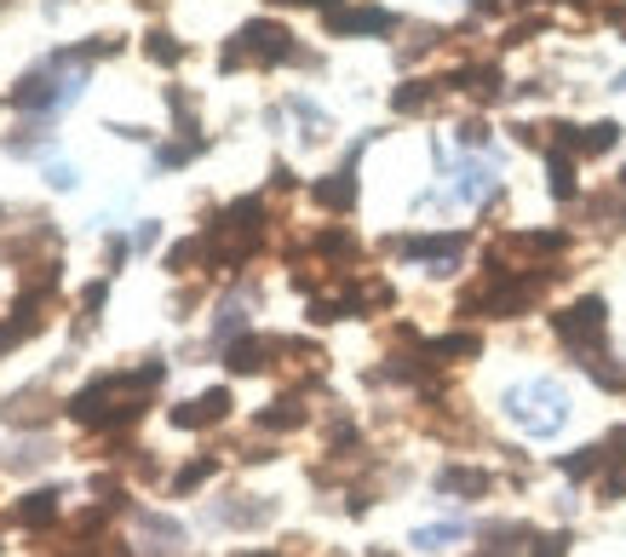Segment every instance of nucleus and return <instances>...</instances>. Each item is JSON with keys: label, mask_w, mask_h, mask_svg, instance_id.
<instances>
[{"label": "nucleus", "mask_w": 626, "mask_h": 557, "mask_svg": "<svg viewBox=\"0 0 626 557\" xmlns=\"http://www.w3.org/2000/svg\"><path fill=\"white\" fill-rule=\"evenodd\" d=\"M47 139H52V133H47V126H23V133H18V139H7V150H12V155H29V150H36V144H47Z\"/></svg>", "instance_id": "2f4dec72"}, {"label": "nucleus", "mask_w": 626, "mask_h": 557, "mask_svg": "<svg viewBox=\"0 0 626 557\" xmlns=\"http://www.w3.org/2000/svg\"><path fill=\"white\" fill-rule=\"evenodd\" d=\"M535 557H569V535L557 529V535H541L535 540Z\"/></svg>", "instance_id": "72a5a7b5"}, {"label": "nucleus", "mask_w": 626, "mask_h": 557, "mask_svg": "<svg viewBox=\"0 0 626 557\" xmlns=\"http://www.w3.org/2000/svg\"><path fill=\"white\" fill-rule=\"evenodd\" d=\"M437 104V87L432 81H408V87H397V98H391V110L397 115H420V110H432Z\"/></svg>", "instance_id": "412c9836"}, {"label": "nucleus", "mask_w": 626, "mask_h": 557, "mask_svg": "<svg viewBox=\"0 0 626 557\" xmlns=\"http://www.w3.org/2000/svg\"><path fill=\"white\" fill-rule=\"evenodd\" d=\"M615 139H620V126H615V121H598V126H586V133L575 139V150H586V155H604V150H615Z\"/></svg>", "instance_id": "393cba45"}, {"label": "nucleus", "mask_w": 626, "mask_h": 557, "mask_svg": "<svg viewBox=\"0 0 626 557\" xmlns=\"http://www.w3.org/2000/svg\"><path fill=\"white\" fill-rule=\"evenodd\" d=\"M168 379V363L161 356H150V363L127 368V374H104L92 379L81 397H70V419H81L87 432H121V425H133L150 403V391Z\"/></svg>", "instance_id": "f257e3e1"}, {"label": "nucleus", "mask_w": 626, "mask_h": 557, "mask_svg": "<svg viewBox=\"0 0 626 557\" xmlns=\"http://www.w3.org/2000/svg\"><path fill=\"white\" fill-rule=\"evenodd\" d=\"M282 58H293V36L282 23H271V18H253V23L236 29V41L224 47L219 70H242V63H282Z\"/></svg>", "instance_id": "20e7f679"}, {"label": "nucleus", "mask_w": 626, "mask_h": 557, "mask_svg": "<svg viewBox=\"0 0 626 557\" xmlns=\"http://www.w3.org/2000/svg\"><path fill=\"white\" fill-rule=\"evenodd\" d=\"M259 425H265V432H300V425H305V403L300 397H276L265 414H259Z\"/></svg>", "instance_id": "f3484780"}, {"label": "nucleus", "mask_w": 626, "mask_h": 557, "mask_svg": "<svg viewBox=\"0 0 626 557\" xmlns=\"http://www.w3.org/2000/svg\"><path fill=\"white\" fill-rule=\"evenodd\" d=\"M52 460V443L36 432V437H18V443H0V466L7 472H41Z\"/></svg>", "instance_id": "f8f14e48"}, {"label": "nucleus", "mask_w": 626, "mask_h": 557, "mask_svg": "<svg viewBox=\"0 0 626 557\" xmlns=\"http://www.w3.org/2000/svg\"><path fill=\"white\" fill-rule=\"evenodd\" d=\"M609 460H615V454H609V443H592V448H575V454H564L557 466H564V477H592V472H598V466H609Z\"/></svg>", "instance_id": "6ab92c4d"}, {"label": "nucleus", "mask_w": 626, "mask_h": 557, "mask_svg": "<svg viewBox=\"0 0 626 557\" xmlns=\"http://www.w3.org/2000/svg\"><path fill=\"white\" fill-rule=\"evenodd\" d=\"M104 300H110V287H104V282H92V287L81 293V327H87L98 311H104Z\"/></svg>", "instance_id": "7c9ffc66"}, {"label": "nucleus", "mask_w": 626, "mask_h": 557, "mask_svg": "<svg viewBox=\"0 0 626 557\" xmlns=\"http://www.w3.org/2000/svg\"><path fill=\"white\" fill-rule=\"evenodd\" d=\"M155 236H161V231H155V224H150V219H144V224H139V231H133V247H139V253H144V247H155Z\"/></svg>", "instance_id": "4c0bfd02"}, {"label": "nucleus", "mask_w": 626, "mask_h": 557, "mask_svg": "<svg viewBox=\"0 0 626 557\" xmlns=\"http://www.w3.org/2000/svg\"><path fill=\"white\" fill-rule=\"evenodd\" d=\"M47 179L58 190H75V168H70V161H47Z\"/></svg>", "instance_id": "c9c22d12"}, {"label": "nucleus", "mask_w": 626, "mask_h": 557, "mask_svg": "<svg viewBox=\"0 0 626 557\" xmlns=\"http://www.w3.org/2000/svg\"><path fill=\"white\" fill-rule=\"evenodd\" d=\"M276 7H334V0H276Z\"/></svg>", "instance_id": "58836bf2"}, {"label": "nucleus", "mask_w": 626, "mask_h": 557, "mask_svg": "<svg viewBox=\"0 0 626 557\" xmlns=\"http://www.w3.org/2000/svg\"><path fill=\"white\" fill-rule=\"evenodd\" d=\"M202 150H208V139H190V133H184L179 144H161V150H155V168H184V161H195Z\"/></svg>", "instance_id": "b1692460"}, {"label": "nucleus", "mask_w": 626, "mask_h": 557, "mask_svg": "<svg viewBox=\"0 0 626 557\" xmlns=\"http://www.w3.org/2000/svg\"><path fill=\"white\" fill-rule=\"evenodd\" d=\"M466 540V529L460 523H432V529H414V546L420 551H448V546H460Z\"/></svg>", "instance_id": "4be33fe9"}, {"label": "nucleus", "mask_w": 626, "mask_h": 557, "mask_svg": "<svg viewBox=\"0 0 626 557\" xmlns=\"http://www.w3.org/2000/svg\"><path fill=\"white\" fill-rule=\"evenodd\" d=\"M316 253H322V259H351L356 242H351L345 231H327V236H316Z\"/></svg>", "instance_id": "bb28decb"}, {"label": "nucleus", "mask_w": 626, "mask_h": 557, "mask_svg": "<svg viewBox=\"0 0 626 557\" xmlns=\"http://www.w3.org/2000/svg\"><path fill=\"white\" fill-rule=\"evenodd\" d=\"M403 253L414 259V265H425L432 276H454L460 253H466V236H414V242H403Z\"/></svg>", "instance_id": "423d86ee"}, {"label": "nucleus", "mask_w": 626, "mask_h": 557, "mask_svg": "<svg viewBox=\"0 0 626 557\" xmlns=\"http://www.w3.org/2000/svg\"><path fill=\"white\" fill-rule=\"evenodd\" d=\"M52 391L47 385H29V391H18V397H7V408H0V414H7L12 425H47L52 419Z\"/></svg>", "instance_id": "9b49d317"}, {"label": "nucleus", "mask_w": 626, "mask_h": 557, "mask_svg": "<svg viewBox=\"0 0 626 557\" xmlns=\"http://www.w3.org/2000/svg\"><path fill=\"white\" fill-rule=\"evenodd\" d=\"M437 488H443V495H488V488H494V477L488 472H472V466H443L437 472Z\"/></svg>", "instance_id": "2eb2a0df"}, {"label": "nucleus", "mask_w": 626, "mask_h": 557, "mask_svg": "<svg viewBox=\"0 0 626 557\" xmlns=\"http://www.w3.org/2000/svg\"><path fill=\"white\" fill-rule=\"evenodd\" d=\"M454 81L466 87L472 98H483V104H488V98H501V70H494V63H472V70H460Z\"/></svg>", "instance_id": "aec40b11"}, {"label": "nucleus", "mask_w": 626, "mask_h": 557, "mask_svg": "<svg viewBox=\"0 0 626 557\" xmlns=\"http://www.w3.org/2000/svg\"><path fill=\"white\" fill-rule=\"evenodd\" d=\"M87 47H63L52 52L47 63H36L29 75H18V87L7 92L12 98V110H29V115H58V110H70L81 87H87Z\"/></svg>", "instance_id": "f03ea898"}, {"label": "nucleus", "mask_w": 626, "mask_h": 557, "mask_svg": "<svg viewBox=\"0 0 626 557\" xmlns=\"http://www.w3.org/2000/svg\"><path fill=\"white\" fill-rule=\"evenodd\" d=\"M144 52L161 63V70H173V63H184V47L168 36V29H150V36H144Z\"/></svg>", "instance_id": "5701e85b"}, {"label": "nucleus", "mask_w": 626, "mask_h": 557, "mask_svg": "<svg viewBox=\"0 0 626 557\" xmlns=\"http://www.w3.org/2000/svg\"><path fill=\"white\" fill-rule=\"evenodd\" d=\"M586 374H592V379H598L604 391H620V368H609V363H604V356H586Z\"/></svg>", "instance_id": "473e14b6"}, {"label": "nucleus", "mask_w": 626, "mask_h": 557, "mask_svg": "<svg viewBox=\"0 0 626 557\" xmlns=\"http://www.w3.org/2000/svg\"><path fill=\"white\" fill-rule=\"evenodd\" d=\"M276 351H282L276 340H259V334L230 340V345H224V368H230V374H265Z\"/></svg>", "instance_id": "9d476101"}, {"label": "nucleus", "mask_w": 626, "mask_h": 557, "mask_svg": "<svg viewBox=\"0 0 626 557\" xmlns=\"http://www.w3.org/2000/svg\"><path fill=\"white\" fill-rule=\"evenodd\" d=\"M397 23L385 7H334L327 12V29L334 36H385V29Z\"/></svg>", "instance_id": "6e6552de"}, {"label": "nucleus", "mask_w": 626, "mask_h": 557, "mask_svg": "<svg viewBox=\"0 0 626 557\" xmlns=\"http://www.w3.org/2000/svg\"><path fill=\"white\" fill-rule=\"evenodd\" d=\"M242 322H248V316H242V305L230 300V305L219 311V322H213V334H219V340H230V334H242Z\"/></svg>", "instance_id": "c756f323"}, {"label": "nucleus", "mask_w": 626, "mask_h": 557, "mask_svg": "<svg viewBox=\"0 0 626 557\" xmlns=\"http://www.w3.org/2000/svg\"><path fill=\"white\" fill-rule=\"evenodd\" d=\"M460 144H466V150H477V144H488V126L483 121H460V133H454Z\"/></svg>", "instance_id": "f704fd0d"}, {"label": "nucleus", "mask_w": 626, "mask_h": 557, "mask_svg": "<svg viewBox=\"0 0 626 557\" xmlns=\"http://www.w3.org/2000/svg\"><path fill=\"white\" fill-rule=\"evenodd\" d=\"M546 184H552L557 202H569V195H575V161H569V150H564V144H557V150L546 155Z\"/></svg>", "instance_id": "a211bd4d"}, {"label": "nucleus", "mask_w": 626, "mask_h": 557, "mask_svg": "<svg viewBox=\"0 0 626 557\" xmlns=\"http://www.w3.org/2000/svg\"><path fill=\"white\" fill-rule=\"evenodd\" d=\"M236 557H282V551H236Z\"/></svg>", "instance_id": "ea45409f"}, {"label": "nucleus", "mask_w": 626, "mask_h": 557, "mask_svg": "<svg viewBox=\"0 0 626 557\" xmlns=\"http://www.w3.org/2000/svg\"><path fill=\"white\" fill-rule=\"evenodd\" d=\"M224 414H230V391H202L195 403L173 408V425H179V432H208V425H219Z\"/></svg>", "instance_id": "1a4fd4ad"}, {"label": "nucleus", "mask_w": 626, "mask_h": 557, "mask_svg": "<svg viewBox=\"0 0 626 557\" xmlns=\"http://www.w3.org/2000/svg\"><path fill=\"white\" fill-rule=\"evenodd\" d=\"M506 419L523 437H557L569 419V391L557 379H523L506 391Z\"/></svg>", "instance_id": "7ed1b4c3"}, {"label": "nucleus", "mask_w": 626, "mask_h": 557, "mask_svg": "<svg viewBox=\"0 0 626 557\" xmlns=\"http://www.w3.org/2000/svg\"><path fill=\"white\" fill-rule=\"evenodd\" d=\"M195 259H208V242H179V247L168 253V271H190Z\"/></svg>", "instance_id": "cd10ccee"}, {"label": "nucleus", "mask_w": 626, "mask_h": 557, "mask_svg": "<svg viewBox=\"0 0 626 557\" xmlns=\"http://www.w3.org/2000/svg\"><path fill=\"white\" fill-rule=\"evenodd\" d=\"M316 202L322 207H334V213H345V207H356V168L345 161L340 173H327V179H316Z\"/></svg>", "instance_id": "4468645a"}, {"label": "nucleus", "mask_w": 626, "mask_h": 557, "mask_svg": "<svg viewBox=\"0 0 626 557\" xmlns=\"http://www.w3.org/2000/svg\"><path fill=\"white\" fill-rule=\"evenodd\" d=\"M477 351H483L477 334H448V340L425 345V363H466V356H477Z\"/></svg>", "instance_id": "dca6fc26"}, {"label": "nucleus", "mask_w": 626, "mask_h": 557, "mask_svg": "<svg viewBox=\"0 0 626 557\" xmlns=\"http://www.w3.org/2000/svg\"><path fill=\"white\" fill-rule=\"evenodd\" d=\"M454 195L466 207H483L488 195H501V173H494L488 161H460V168H454Z\"/></svg>", "instance_id": "0eeeda50"}, {"label": "nucleus", "mask_w": 626, "mask_h": 557, "mask_svg": "<svg viewBox=\"0 0 626 557\" xmlns=\"http://www.w3.org/2000/svg\"><path fill=\"white\" fill-rule=\"evenodd\" d=\"M58 500H63V488H36V495H23L18 500V523L23 529H47V523H58Z\"/></svg>", "instance_id": "ddd939ff"}, {"label": "nucleus", "mask_w": 626, "mask_h": 557, "mask_svg": "<svg viewBox=\"0 0 626 557\" xmlns=\"http://www.w3.org/2000/svg\"><path fill=\"white\" fill-rule=\"evenodd\" d=\"M598 495H604V500H620V495H626V472H609V477L598 483Z\"/></svg>", "instance_id": "e433bc0d"}, {"label": "nucleus", "mask_w": 626, "mask_h": 557, "mask_svg": "<svg viewBox=\"0 0 626 557\" xmlns=\"http://www.w3.org/2000/svg\"><path fill=\"white\" fill-rule=\"evenodd\" d=\"M523 7H535V0H523ZM575 7H580V0H575Z\"/></svg>", "instance_id": "a19ab883"}, {"label": "nucleus", "mask_w": 626, "mask_h": 557, "mask_svg": "<svg viewBox=\"0 0 626 557\" xmlns=\"http://www.w3.org/2000/svg\"><path fill=\"white\" fill-rule=\"evenodd\" d=\"M168 104H173V121H179V133H195V104H190V98L173 87L168 92Z\"/></svg>", "instance_id": "c85d7f7f"}, {"label": "nucleus", "mask_w": 626, "mask_h": 557, "mask_svg": "<svg viewBox=\"0 0 626 557\" xmlns=\"http://www.w3.org/2000/svg\"><path fill=\"white\" fill-rule=\"evenodd\" d=\"M208 477H213V460H190V466L173 477V495H190V488H202Z\"/></svg>", "instance_id": "a878e982"}, {"label": "nucleus", "mask_w": 626, "mask_h": 557, "mask_svg": "<svg viewBox=\"0 0 626 557\" xmlns=\"http://www.w3.org/2000/svg\"><path fill=\"white\" fill-rule=\"evenodd\" d=\"M552 327H557V340H564L575 356H592V345H598L604 327H609V305L598 300V293H592V300H575L569 311H557Z\"/></svg>", "instance_id": "39448f33"}]
</instances>
